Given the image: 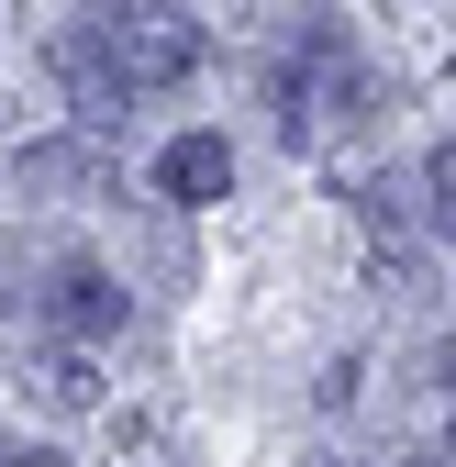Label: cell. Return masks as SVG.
Wrapping results in <instances>:
<instances>
[{"label":"cell","instance_id":"1","mask_svg":"<svg viewBox=\"0 0 456 467\" xmlns=\"http://www.w3.org/2000/svg\"><path fill=\"white\" fill-rule=\"evenodd\" d=\"M100 45H111V67H123L134 89H179L201 67V23L179 12V0H111V12H89Z\"/></svg>","mask_w":456,"mask_h":467},{"label":"cell","instance_id":"2","mask_svg":"<svg viewBox=\"0 0 456 467\" xmlns=\"http://www.w3.org/2000/svg\"><path fill=\"white\" fill-rule=\"evenodd\" d=\"M23 201H111L123 190V156H111V134H34L12 156Z\"/></svg>","mask_w":456,"mask_h":467},{"label":"cell","instance_id":"3","mask_svg":"<svg viewBox=\"0 0 456 467\" xmlns=\"http://www.w3.org/2000/svg\"><path fill=\"white\" fill-rule=\"evenodd\" d=\"M34 312L56 323V345H100V334H123V278H111L100 256H56Z\"/></svg>","mask_w":456,"mask_h":467},{"label":"cell","instance_id":"4","mask_svg":"<svg viewBox=\"0 0 456 467\" xmlns=\"http://www.w3.org/2000/svg\"><path fill=\"white\" fill-rule=\"evenodd\" d=\"M56 78H67V100H78V134H111L134 111V78L111 67V45H100V23L78 12V23H56Z\"/></svg>","mask_w":456,"mask_h":467},{"label":"cell","instance_id":"5","mask_svg":"<svg viewBox=\"0 0 456 467\" xmlns=\"http://www.w3.org/2000/svg\"><path fill=\"white\" fill-rule=\"evenodd\" d=\"M23 400H45V412H100L89 345H34V357H23Z\"/></svg>","mask_w":456,"mask_h":467},{"label":"cell","instance_id":"6","mask_svg":"<svg viewBox=\"0 0 456 467\" xmlns=\"http://www.w3.org/2000/svg\"><path fill=\"white\" fill-rule=\"evenodd\" d=\"M156 190L167 201H223V190H234V145H223V134H179L156 156Z\"/></svg>","mask_w":456,"mask_h":467},{"label":"cell","instance_id":"7","mask_svg":"<svg viewBox=\"0 0 456 467\" xmlns=\"http://www.w3.org/2000/svg\"><path fill=\"white\" fill-rule=\"evenodd\" d=\"M23 301H45V267H34V245L12 223H0V312H23Z\"/></svg>","mask_w":456,"mask_h":467},{"label":"cell","instance_id":"8","mask_svg":"<svg viewBox=\"0 0 456 467\" xmlns=\"http://www.w3.org/2000/svg\"><path fill=\"white\" fill-rule=\"evenodd\" d=\"M423 201H434V234L456 245V134L434 145V167H423Z\"/></svg>","mask_w":456,"mask_h":467},{"label":"cell","instance_id":"9","mask_svg":"<svg viewBox=\"0 0 456 467\" xmlns=\"http://www.w3.org/2000/svg\"><path fill=\"white\" fill-rule=\"evenodd\" d=\"M434 389H445V400H456V334H445V345H434Z\"/></svg>","mask_w":456,"mask_h":467},{"label":"cell","instance_id":"10","mask_svg":"<svg viewBox=\"0 0 456 467\" xmlns=\"http://www.w3.org/2000/svg\"><path fill=\"white\" fill-rule=\"evenodd\" d=\"M312 467H368V456H346V445H323V456H312Z\"/></svg>","mask_w":456,"mask_h":467},{"label":"cell","instance_id":"11","mask_svg":"<svg viewBox=\"0 0 456 467\" xmlns=\"http://www.w3.org/2000/svg\"><path fill=\"white\" fill-rule=\"evenodd\" d=\"M434 467H456V423H445V456H434Z\"/></svg>","mask_w":456,"mask_h":467}]
</instances>
